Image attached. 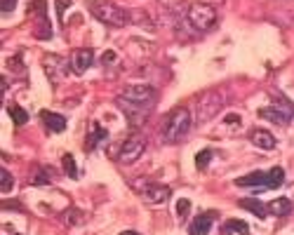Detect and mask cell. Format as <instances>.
Here are the masks:
<instances>
[{
  "label": "cell",
  "instance_id": "cell-7",
  "mask_svg": "<svg viewBox=\"0 0 294 235\" xmlns=\"http://www.w3.org/2000/svg\"><path fill=\"white\" fill-rule=\"evenodd\" d=\"M141 200L144 202H151V204H163L170 200V188L167 186H160V184H146L144 188L139 191Z\"/></svg>",
  "mask_w": 294,
  "mask_h": 235
},
{
  "label": "cell",
  "instance_id": "cell-15",
  "mask_svg": "<svg viewBox=\"0 0 294 235\" xmlns=\"http://www.w3.org/2000/svg\"><path fill=\"white\" fill-rule=\"evenodd\" d=\"M238 204L243 207V210H250L252 214L259 217V219H266V214H269V207H266L261 200H257V198H243Z\"/></svg>",
  "mask_w": 294,
  "mask_h": 235
},
{
  "label": "cell",
  "instance_id": "cell-9",
  "mask_svg": "<svg viewBox=\"0 0 294 235\" xmlns=\"http://www.w3.org/2000/svg\"><path fill=\"white\" fill-rule=\"evenodd\" d=\"M71 71L73 73H78V75H83L87 71V68L92 66V62H94V54H92V50H87V47H83V50H75L73 54H71Z\"/></svg>",
  "mask_w": 294,
  "mask_h": 235
},
{
  "label": "cell",
  "instance_id": "cell-28",
  "mask_svg": "<svg viewBox=\"0 0 294 235\" xmlns=\"http://www.w3.org/2000/svg\"><path fill=\"white\" fill-rule=\"evenodd\" d=\"M120 235H139V233H137V230H123Z\"/></svg>",
  "mask_w": 294,
  "mask_h": 235
},
{
  "label": "cell",
  "instance_id": "cell-6",
  "mask_svg": "<svg viewBox=\"0 0 294 235\" xmlns=\"http://www.w3.org/2000/svg\"><path fill=\"white\" fill-rule=\"evenodd\" d=\"M68 66H71V62H66V59H62L59 54H45L43 56V68L45 73H47L49 80L59 82L64 78V75L68 73Z\"/></svg>",
  "mask_w": 294,
  "mask_h": 235
},
{
  "label": "cell",
  "instance_id": "cell-17",
  "mask_svg": "<svg viewBox=\"0 0 294 235\" xmlns=\"http://www.w3.org/2000/svg\"><path fill=\"white\" fill-rule=\"evenodd\" d=\"M282 181H285L282 167H273L271 172H266V188H280Z\"/></svg>",
  "mask_w": 294,
  "mask_h": 235
},
{
  "label": "cell",
  "instance_id": "cell-14",
  "mask_svg": "<svg viewBox=\"0 0 294 235\" xmlns=\"http://www.w3.org/2000/svg\"><path fill=\"white\" fill-rule=\"evenodd\" d=\"M266 207H269V214H273V217H287V214H292V200L289 198H276V200H271Z\"/></svg>",
  "mask_w": 294,
  "mask_h": 235
},
{
  "label": "cell",
  "instance_id": "cell-12",
  "mask_svg": "<svg viewBox=\"0 0 294 235\" xmlns=\"http://www.w3.org/2000/svg\"><path fill=\"white\" fill-rule=\"evenodd\" d=\"M40 118H43L45 127H47L49 132H64L66 130V118L59 115V113H52V111H43L40 113Z\"/></svg>",
  "mask_w": 294,
  "mask_h": 235
},
{
  "label": "cell",
  "instance_id": "cell-10",
  "mask_svg": "<svg viewBox=\"0 0 294 235\" xmlns=\"http://www.w3.org/2000/svg\"><path fill=\"white\" fill-rule=\"evenodd\" d=\"M250 141L257 146V149H263V151H271L276 149V136L271 134L269 130H261V127H254V130L250 132Z\"/></svg>",
  "mask_w": 294,
  "mask_h": 235
},
{
  "label": "cell",
  "instance_id": "cell-1",
  "mask_svg": "<svg viewBox=\"0 0 294 235\" xmlns=\"http://www.w3.org/2000/svg\"><path fill=\"white\" fill-rule=\"evenodd\" d=\"M155 99H158V92L153 87L129 85L116 99V104L120 111L127 113V118H132V123H144V115L155 106Z\"/></svg>",
  "mask_w": 294,
  "mask_h": 235
},
{
  "label": "cell",
  "instance_id": "cell-16",
  "mask_svg": "<svg viewBox=\"0 0 294 235\" xmlns=\"http://www.w3.org/2000/svg\"><path fill=\"white\" fill-rule=\"evenodd\" d=\"M235 186H263L266 188V172H252L247 177L235 179Z\"/></svg>",
  "mask_w": 294,
  "mask_h": 235
},
{
  "label": "cell",
  "instance_id": "cell-13",
  "mask_svg": "<svg viewBox=\"0 0 294 235\" xmlns=\"http://www.w3.org/2000/svg\"><path fill=\"white\" fill-rule=\"evenodd\" d=\"M259 118H263V120H271V123L276 125H287L292 118L285 115V113L280 111V108H276V106H263V108H259Z\"/></svg>",
  "mask_w": 294,
  "mask_h": 235
},
{
  "label": "cell",
  "instance_id": "cell-26",
  "mask_svg": "<svg viewBox=\"0 0 294 235\" xmlns=\"http://www.w3.org/2000/svg\"><path fill=\"white\" fill-rule=\"evenodd\" d=\"M14 3H17V0H3V14L12 12V10H14Z\"/></svg>",
  "mask_w": 294,
  "mask_h": 235
},
{
  "label": "cell",
  "instance_id": "cell-20",
  "mask_svg": "<svg viewBox=\"0 0 294 235\" xmlns=\"http://www.w3.org/2000/svg\"><path fill=\"white\" fill-rule=\"evenodd\" d=\"M189 212H191V200L181 198V200L177 202V207H174V217H177V221L184 223L186 219H189Z\"/></svg>",
  "mask_w": 294,
  "mask_h": 235
},
{
  "label": "cell",
  "instance_id": "cell-8",
  "mask_svg": "<svg viewBox=\"0 0 294 235\" xmlns=\"http://www.w3.org/2000/svg\"><path fill=\"white\" fill-rule=\"evenodd\" d=\"M209 99H212V92L202 94L200 99H198V120H209L221 108V104H224L221 97H217L215 101H209Z\"/></svg>",
  "mask_w": 294,
  "mask_h": 235
},
{
  "label": "cell",
  "instance_id": "cell-23",
  "mask_svg": "<svg viewBox=\"0 0 294 235\" xmlns=\"http://www.w3.org/2000/svg\"><path fill=\"white\" fill-rule=\"evenodd\" d=\"M209 160H212V151H209V149L200 151V153L196 155V167L198 169H205L209 165Z\"/></svg>",
  "mask_w": 294,
  "mask_h": 235
},
{
  "label": "cell",
  "instance_id": "cell-21",
  "mask_svg": "<svg viewBox=\"0 0 294 235\" xmlns=\"http://www.w3.org/2000/svg\"><path fill=\"white\" fill-rule=\"evenodd\" d=\"M62 165H64V172L68 174V179H78V167H75V160H73V155L71 153H66L62 158Z\"/></svg>",
  "mask_w": 294,
  "mask_h": 235
},
{
  "label": "cell",
  "instance_id": "cell-4",
  "mask_svg": "<svg viewBox=\"0 0 294 235\" xmlns=\"http://www.w3.org/2000/svg\"><path fill=\"white\" fill-rule=\"evenodd\" d=\"M189 24H193V28H198V31H209V28L217 24L215 5L193 3V5L189 7Z\"/></svg>",
  "mask_w": 294,
  "mask_h": 235
},
{
  "label": "cell",
  "instance_id": "cell-25",
  "mask_svg": "<svg viewBox=\"0 0 294 235\" xmlns=\"http://www.w3.org/2000/svg\"><path fill=\"white\" fill-rule=\"evenodd\" d=\"M68 5H71V0H57V12H59V17H64V10H68Z\"/></svg>",
  "mask_w": 294,
  "mask_h": 235
},
{
  "label": "cell",
  "instance_id": "cell-24",
  "mask_svg": "<svg viewBox=\"0 0 294 235\" xmlns=\"http://www.w3.org/2000/svg\"><path fill=\"white\" fill-rule=\"evenodd\" d=\"M0 179H3V184H0V188H3V193H10L14 186V179L10 177V172L7 169H0Z\"/></svg>",
  "mask_w": 294,
  "mask_h": 235
},
{
  "label": "cell",
  "instance_id": "cell-5",
  "mask_svg": "<svg viewBox=\"0 0 294 235\" xmlns=\"http://www.w3.org/2000/svg\"><path fill=\"white\" fill-rule=\"evenodd\" d=\"M144 151H146V139L141 134H132L125 139L120 151H118V160L123 165H132V162H137L144 155Z\"/></svg>",
  "mask_w": 294,
  "mask_h": 235
},
{
  "label": "cell",
  "instance_id": "cell-18",
  "mask_svg": "<svg viewBox=\"0 0 294 235\" xmlns=\"http://www.w3.org/2000/svg\"><path fill=\"white\" fill-rule=\"evenodd\" d=\"M224 230L226 233H238V235H250V226L245 221H240V219H228L224 223Z\"/></svg>",
  "mask_w": 294,
  "mask_h": 235
},
{
  "label": "cell",
  "instance_id": "cell-11",
  "mask_svg": "<svg viewBox=\"0 0 294 235\" xmlns=\"http://www.w3.org/2000/svg\"><path fill=\"white\" fill-rule=\"evenodd\" d=\"M212 223H215V214H198L189 226L191 235H207L212 230Z\"/></svg>",
  "mask_w": 294,
  "mask_h": 235
},
{
  "label": "cell",
  "instance_id": "cell-22",
  "mask_svg": "<svg viewBox=\"0 0 294 235\" xmlns=\"http://www.w3.org/2000/svg\"><path fill=\"white\" fill-rule=\"evenodd\" d=\"M10 118L14 120V125H26L29 123V113H26L24 108H19V106H12V108H10Z\"/></svg>",
  "mask_w": 294,
  "mask_h": 235
},
{
  "label": "cell",
  "instance_id": "cell-19",
  "mask_svg": "<svg viewBox=\"0 0 294 235\" xmlns=\"http://www.w3.org/2000/svg\"><path fill=\"white\" fill-rule=\"evenodd\" d=\"M106 130L104 127H101V125H94V130H92V136H90V139H87V149L92 151V149H97L99 143L101 141H106Z\"/></svg>",
  "mask_w": 294,
  "mask_h": 235
},
{
  "label": "cell",
  "instance_id": "cell-3",
  "mask_svg": "<svg viewBox=\"0 0 294 235\" xmlns=\"http://www.w3.org/2000/svg\"><path fill=\"white\" fill-rule=\"evenodd\" d=\"M90 12H92L99 21L111 24V26H127L129 24V12L123 10V7L113 5V3H92V5H90Z\"/></svg>",
  "mask_w": 294,
  "mask_h": 235
},
{
  "label": "cell",
  "instance_id": "cell-27",
  "mask_svg": "<svg viewBox=\"0 0 294 235\" xmlns=\"http://www.w3.org/2000/svg\"><path fill=\"white\" fill-rule=\"evenodd\" d=\"M101 62H104L106 66H111V64L116 62V52H106V54H104V59H101Z\"/></svg>",
  "mask_w": 294,
  "mask_h": 235
},
{
  "label": "cell",
  "instance_id": "cell-2",
  "mask_svg": "<svg viewBox=\"0 0 294 235\" xmlns=\"http://www.w3.org/2000/svg\"><path fill=\"white\" fill-rule=\"evenodd\" d=\"M191 123H193V118H191V111L186 106H179L170 115L165 118V125H163V136H165L167 143H174V141H181L191 130Z\"/></svg>",
  "mask_w": 294,
  "mask_h": 235
}]
</instances>
